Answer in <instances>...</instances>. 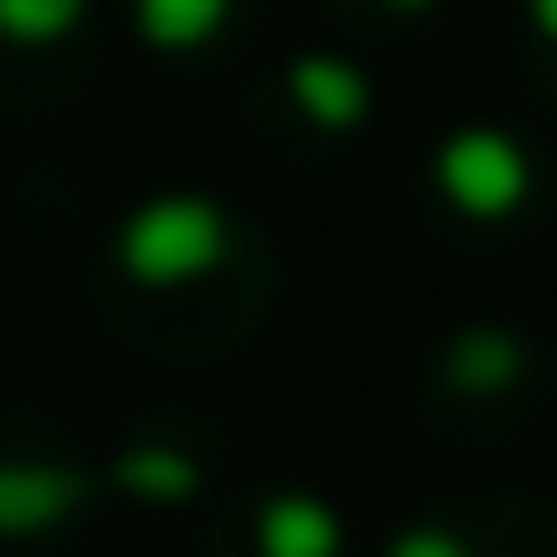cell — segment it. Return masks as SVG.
Returning a JSON list of instances; mask_svg holds the SVG:
<instances>
[{
  "instance_id": "1",
  "label": "cell",
  "mask_w": 557,
  "mask_h": 557,
  "mask_svg": "<svg viewBox=\"0 0 557 557\" xmlns=\"http://www.w3.org/2000/svg\"><path fill=\"white\" fill-rule=\"evenodd\" d=\"M83 304L123 352L213 369L278 312V238L222 189H148L83 262Z\"/></svg>"
},
{
  "instance_id": "2",
  "label": "cell",
  "mask_w": 557,
  "mask_h": 557,
  "mask_svg": "<svg viewBox=\"0 0 557 557\" xmlns=\"http://www.w3.org/2000/svg\"><path fill=\"white\" fill-rule=\"evenodd\" d=\"M557 401V352L533 320L508 312H468L435 329L410 361V418L418 435L451 443V451H492L517 443L533 418Z\"/></svg>"
},
{
  "instance_id": "3",
  "label": "cell",
  "mask_w": 557,
  "mask_h": 557,
  "mask_svg": "<svg viewBox=\"0 0 557 557\" xmlns=\"http://www.w3.org/2000/svg\"><path fill=\"white\" fill-rule=\"evenodd\" d=\"M418 206L451 238H517L549 213V157L500 115H459L418 157Z\"/></svg>"
},
{
  "instance_id": "4",
  "label": "cell",
  "mask_w": 557,
  "mask_h": 557,
  "mask_svg": "<svg viewBox=\"0 0 557 557\" xmlns=\"http://www.w3.org/2000/svg\"><path fill=\"white\" fill-rule=\"evenodd\" d=\"M107 500L99 451L83 443L74 418L50 401L0 394V549H50L74 541Z\"/></svg>"
},
{
  "instance_id": "5",
  "label": "cell",
  "mask_w": 557,
  "mask_h": 557,
  "mask_svg": "<svg viewBox=\"0 0 557 557\" xmlns=\"http://www.w3.org/2000/svg\"><path fill=\"white\" fill-rule=\"evenodd\" d=\"M246 107H255L262 139L287 148V157H345V148H361L369 123H377L385 90H377V66H369L361 50H345V41H304V50H287L278 66L255 74Z\"/></svg>"
},
{
  "instance_id": "6",
  "label": "cell",
  "mask_w": 557,
  "mask_h": 557,
  "mask_svg": "<svg viewBox=\"0 0 557 557\" xmlns=\"http://www.w3.org/2000/svg\"><path fill=\"white\" fill-rule=\"evenodd\" d=\"M222 459H230V426L206 401H148V410H132L115 426V443L99 451V475L132 508L189 517V508H206Z\"/></svg>"
},
{
  "instance_id": "7",
  "label": "cell",
  "mask_w": 557,
  "mask_h": 557,
  "mask_svg": "<svg viewBox=\"0 0 557 557\" xmlns=\"http://www.w3.org/2000/svg\"><path fill=\"white\" fill-rule=\"evenodd\" d=\"M377 557H557V492L451 484L385 524Z\"/></svg>"
},
{
  "instance_id": "8",
  "label": "cell",
  "mask_w": 557,
  "mask_h": 557,
  "mask_svg": "<svg viewBox=\"0 0 557 557\" xmlns=\"http://www.w3.org/2000/svg\"><path fill=\"white\" fill-rule=\"evenodd\" d=\"M99 9L83 0H0V123H50L99 74Z\"/></svg>"
},
{
  "instance_id": "9",
  "label": "cell",
  "mask_w": 557,
  "mask_h": 557,
  "mask_svg": "<svg viewBox=\"0 0 557 557\" xmlns=\"http://www.w3.org/2000/svg\"><path fill=\"white\" fill-rule=\"evenodd\" d=\"M197 557H352V517L320 484H246L206 508Z\"/></svg>"
},
{
  "instance_id": "10",
  "label": "cell",
  "mask_w": 557,
  "mask_h": 557,
  "mask_svg": "<svg viewBox=\"0 0 557 557\" xmlns=\"http://www.w3.org/2000/svg\"><path fill=\"white\" fill-rule=\"evenodd\" d=\"M123 25H132V41L148 58H164V66H197V58H222L246 17L230 9V0H139Z\"/></svg>"
},
{
  "instance_id": "11",
  "label": "cell",
  "mask_w": 557,
  "mask_h": 557,
  "mask_svg": "<svg viewBox=\"0 0 557 557\" xmlns=\"http://www.w3.org/2000/svg\"><path fill=\"white\" fill-rule=\"evenodd\" d=\"M517 83L533 90V107L557 123V0L517 9Z\"/></svg>"
}]
</instances>
